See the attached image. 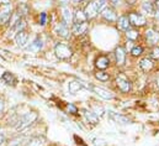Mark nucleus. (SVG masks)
Wrapping results in <instances>:
<instances>
[{
  "mask_svg": "<svg viewBox=\"0 0 159 146\" xmlns=\"http://www.w3.org/2000/svg\"><path fill=\"white\" fill-rule=\"evenodd\" d=\"M81 88H83V87H81V84H80L79 79H74V80H72V82L68 83V90H69V93H70L72 95H75Z\"/></svg>",
  "mask_w": 159,
  "mask_h": 146,
  "instance_id": "obj_25",
  "label": "nucleus"
},
{
  "mask_svg": "<svg viewBox=\"0 0 159 146\" xmlns=\"http://www.w3.org/2000/svg\"><path fill=\"white\" fill-rule=\"evenodd\" d=\"M116 27L117 30L121 32H126L128 29H131V25H129V20H128V16L127 14H121L117 16V20H116Z\"/></svg>",
  "mask_w": 159,
  "mask_h": 146,
  "instance_id": "obj_16",
  "label": "nucleus"
},
{
  "mask_svg": "<svg viewBox=\"0 0 159 146\" xmlns=\"http://www.w3.org/2000/svg\"><path fill=\"white\" fill-rule=\"evenodd\" d=\"M94 77L99 80V82H102V83H106L111 79V74L107 72V71H95L94 72Z\"/></svg>",
  "mask_w": 159,
  "mask_h": 146,
  "instance_id": "obj_24",
  "label": "nucleus"
},
{
  "mask_svg": "<svg viewBox=\"0 0 159 146\" xmlns=\"http://www.w3.org/2000/svg\"><path fill=\"white\" fill-rule=\"evenodd\" d=\"M54 34L58 37L63 38V40H68L72 36V31H70V26H68L66 22H63L62 20L58 21L54 26Z\"/></svg>",
  "mask_w": 159,
  "mask_h": 146,
  "instance_id": "obj_9",
  "label": "nucleus"
},
{
  "mask_svg": "<svg viewBox=\"0 0 159 146\" xmlns=\"http://www.w3.org/2000/svg\"><path fill=\"white\" fill-rule=\"evenodd\" d=\"M12 12H14V10H12L10 4H5V5L0 6V24L6 25L11 17Z\"/></svg>",
  "mask_w": 159,
  "mask_h": 146,
  "instance_id": "obj_14",
  "label": "nucleus"
},
{
  "mask_svg": "<svg viewBox=\"0 0 159 146\" xmlns=\"http://www.w3.org/2000/svg\"><path fill=\"white\" fill-rule=\"evenodd\" d=\"M14 38H15V42H16V45H17L19 47L25 48V47L29 45L30 35H29V32H27V31L22 30V31H20V32H17V34L14 36Z\"/></svg>",
  "mask_w": 159,
  "mask_h": 146,
  "instance_id": "obj_18",
  "label": "nucleus"
},
{
  "mask_svg": "<svg viewBox=\"0 0 159 146\" xmlns=\"http://www.w3.org/2000/svg\"><path fill=\"white\" fill-rule=\"evenodd\" d=\"M143 53H144V46H142V45H134L129 50V55L133 58H139L143 56Z\"/></svg>",
  "mask_w": 159,
  "mask_h": 146,
  "instance_id": "obj_23",
  "label": "nucleus"
},
{
  "mask_svg": "<svg viewBox=\"0 0 159 146\" xmlns=\"http://www.w3.org/2000/svg\"><path fill=\"white\" fill-rule=\"evenodd\" d=\"M148 57L152 58L153 61H159V45L153 46V47H149Z\"/></svg>",
  "mask_w": 159,
  "mask_h": 146,
  "instance_id": "obj_27",
  "label": "nucleus"
},
{
  "mask_svg": "<svg viewBox=\"0 0 159 146\" xmlns=\"http://www.w3.org/2000/svg\"><path fill=\"white\" fill-rule=\"evenodd\" d=\"M4 109H5V102L2 98H0V114L4 111Z\"/></svg>",
  "mask_w": 159,
  "mask_h": 146,
  "instance_id": "obj_33",
  "label": "nucleus"
},
{
  "mask_svg": "<svg viewBox=\"0 0 159 146\" xmlns=\"http://www.w3.org/2000/svg\"><path fill=\"white\" fill-rule=\"evenodd\" d=\"M126 14H127V16H128L131 27L139 29V30L143 29V27H147V25H148V19H147V16H144L143 14H141L138 10H136V9H129Z\"/></svg>",
  "mask_w": 159,
  "mask_h": 146,
  "instance_id": "obj_1",
  "label": "nucleus"
},
{
  "mask_svg": "<svg viewBox=\"0 0 159 146\" xmlns=\"http://www.w3.org/2000/svg\"><path fill=\"white\" fill-rule=\"evenodd\" d=\"M42 47H43V41H42V38L41 37H35L27 46H26V48L30 51V52H39L42 50Z\"/></svg>",
  "mask_w": 159,
  "mask_h": 146,
  "instance_id": "obj_19",
  "label": "nucleus"
},
{
  "mask_svg": "<svg viewBox=\"0 0 159 146\" xmlns=\"http://www.w3.org/2000/svg\"><path fill=\"white\" fill-rule=\"evenodd\" d=\"M61 12H62V15H61L62 19L61 20L63 22H66L68 26H72V24H73V10H72V7L67 4H64L61 7Z\"/></svg>",
  "mask_w": 159,
  "mask_h": 146,
  "instance_id": "obj_15",
  "label": "nucleus"
},
{
  "mask_svg": "<svg viewBox=\"0 0 159 146\" xmlns=\"http://www.w3.org/2000/svg\"><path fill=\"white\" fill-rule=\"evenodd\" d=\"M114 57H115V66L117 68H122L127 63V51L125 46L117 45L114 50Z\"/></svg>",
  "mask_w": 159,
  "mask_h": 146,
  "instance_id": "obj_5",
  "label": "nucleus"
},
{
  "mask_svg": "<svg viewBox=\"0 0 159 146\" xmlns=\"http://www.w3.org/2000/svg\"><path fill=\"white\" fill-rule=\"evenodd\" d=\"M91 110L96 114V116H98L99 119L105 115V109H104V107H101V105H93V107H91Z\"/></svg>",
  "mask_w": 159,
  "mask_h": 146,
  "instance_id": "obj_28",
  "label": "nucleus"
},
{
  "mask_svg": "<svg viewBox=\"0 0 159 146\" xmlns=\"http://www.w3.org/2000/svg\"><path fill=\"white\" fill-rule=\"evenodd\" d=\"M123 34H125L126 40H129V41H132V42H136V41H138V40L142 37V34H141L139 29H134V27L128 29V30H127L126 32H123Z\"/></svg>",
  "mask_w": 159,
  "mask_h": 146,
  "instance_id": "obj_20",
  "label": "nucleus"
},
{
  "mask_svg": "<svg viewBox=\"0 0 159 146\" xmlns=\"http://www.w3.org/2000/svg\"><path fill=\"white\" fill-rule=\"evenodd\" d=\"M143 38H144V42L149 47L157 46V45H159V30L154 29V27L146 29V31L143 34Z\"/></svg>",
  "mask_w": 159,
  "mask_h": 146,
  "instance_id": "obj_7",
  "label": "nucleus"
},
{
  "mask_svg": "<svg viewBox=\"0 0 159 146\" xmlns=\"http://www.w3.org/2000/svg\"><path fill=\"white\" fill-rule=\"evenodd\" d=\"M139 12L144 16H153L156 15V6L154 0H141L139 1Z\"/></svg>",
  "mask_w": 159,
  "mask_h": 146,
  "instance_id": "obj_10",
  "label": "nucleus"
},
{
  "mask_svg": "<svg viewBox=\"0 0 159 146\" xmlns=\"http://www.w3.org/2000/svg\"><path fill=\"white\" fill-rule=\"evenodd\" d=\"M81 113H83V116H84V119H85V121H86L88 124H90V125H93V126H95V125L99 124V120H100V119L96 116V114L91 109L84 108V109H81Z\"/></svg>",
  "mask_w": 159,
  "mask_h": 146,
  "instance_id": "obj_17",
  "label": "nucleus"
},
{
  "mask_svg": "<svg viewBox=\"0 0 159 146\" xmlns=\"http://www.w3.org/2000/svg\"><path fill=\"white\" fill-rule=\"evenodd\" d=\"M86 21H88V19L84 14L83 7H79V6L74 7V10H73V22H86Z\"/></svg>",
  "mask_w": 159,
  "mask_h": 146,
  "instance_id": "obj_22",
  "label": "nucleus"
},
{
  "mask_svg": "<svg viewBox=\"0 0 159 146\" xmlns=\"http://www.w3.org/2000/svg\"><path fill=\"white\" fill-rule=\"evenodd\" d=\"M110 116L111 119L117 123V124H121V125H127V124H131L132 120L128 118V116H125L122 114H119V113H114V111H110Z\"/></svg>",
  "mask_w": 159,
  "mask_h": 146,
  "instance_id": "obj_21",
  "label": "nucleus"
},
{
  "mask_svg": "<svg viewBox=\"0 0 159 146\" xmlns=\"http://www.w3.org/2000/svg\"><path fill=\"white\" fill-rule=\"evenodd\" d=\"M100 17L104 20V21H106V22H109V24H115L116 22V20H117V10L116 9H114V7H111L110 5H107L100 14Z\"/></svg>",
  "mask_w": 159,
  "mask_h": 146,
  "instance_id": "obj_11",
  "label": "nucleus"
},
{
  "mask_svg": "<svg viewBox=\"0 0 159 146\" xmlns=\"http://www.w3.org/2000/svg\"><path fill=\"white\" fill-rule=\"evenodd\" d=\"M66 110H67L68 114H70V115H78V113H79L78 107L74 105V104H72V103H68V104L66 105Z\"/></svg>",
  "mask_w": 159,
  "mask_h": 146,
  "instance_id": "obj_29",
  "label": "nucleus"
},
{
  "mask_svg": "<svg viewBox=\"0 0 159 146\" xmlns=\"http://www.w3.org/2000/svg\"><path fill=\"white\" fill-rule=\"evenodd\" d=\"M4 141H5V138H4V135H1V134H0V146L2 145V143H4Z\"/></svg>",
  "mask_w": 159,
  "mask_h": 146,
  "instance_id": "obj_35",
  "label": "nucleus"
},
{
  "mask_svg": "<svg viewBox=\"0 0 159 146\" xmlns=\"http://www.w3.org/2000/svg\"><path fill=\"white\" fill-rule=\"evenodd\" d=\"M154 6H156V15H154V17L159 19V0H154Z\"/></svg>",
  "mask_w": 159,
  "mask_h": 146,
  "instance_id": "obj_32",
  "label": "nucleus"
},
{
  "mask_svg": "<svg viewBox=\"0 0 159 146\" xmlns=\"http://www.w3.org/2000/svg\"><path fill=\"white\" fill-rule=\"evenodd\" d=\"M107 4L114 9H119L120 6L123 4V0H107Z\"/></svg>",
  "mask_w": 159,
  "mask_h": 146,
  "instance_id": "obj_30",
  "label": "nucleus"
},
{
  "mask_svg": "<svg viewBox=\"0 0 159 146\" xmlns=\"http://www.w3.org/2000/svg\"><path fill=\"white\" fill-rule=\"evenodd\" d=\"M114 82H115V85H116L117 90H119L120 93H122V94H128L133 89V82L125 73L122 72L117 73Z\"/></svg>",
  "mask_w": 159,
  "mask_h": 146,
  "instance_id": "obj_2",
  "label": "nucleus"
},
{
  "mask_svg": "<svg viewBox=\"0 0 159 146\" xmlns=\"http://www.w3.org/2000/svg\"><path fill=\"white\" fill-rule=\"evenodd\" d=\"M89 30V21L86 22H73L70 26L72 35L74 36H84Z\"/></svg>",
  "mask_w": 159,
  "mask_h": 146,
  "instance_id": "obj_12",
  "label": "nucleus"
},
{
  "mask_svg": "<svg viewBox=\"0 0 159 146\" xmlns=\"http://www.w3.org/2000/svg\"><path fill=\"white\" fill-rule=\"evenodd\" d=\"M54 53L56 57L61 61H68L74 56V50L68 42H57L54 46Z\"/></svg>",
  "mask_w": 159,
  "mask_h": 146,
  "instance_id": "obj_3",
  "label": "nucleus"
},
{
  "mask_svg": "<svg viewBox=\"0 0 159 146\" xmlns=\"http://www.w3.org/2000/svg\"><path fill=\"white\" fill-rule=\"evenodd\" d=\"M1 80H2L5 84H7V85H14V84L16 83V78H15V75L10 72L2 73V75H1Z\"/></svg>",
  "mask_w": 159,
  "mask_h": 146,
  "instance_id": "obj_26",
  "label": "nucleus"
},
{
  "mask_svg": "<svg viewBox=\"0 0 159 146\" xmlns=\"http://www.w3.org/2000/svg\"><path fill=\"white\" fill-rule=\"evenodd\" d=\"M156 67V63L152 58H149L148 56H144V57H141L139 61H138V68L144 73H149L153 68Z\"/></svg>",
  "mask_w": 159,
  "mask_h": 146,
  "instance_id": "obj_13",
  "label": "nucleus"
},
{
  "mask_svg": "<svg viewBox=\"0 0 159 146\" xmlns=\"http://www.w3.org/2000/svg\"><path fill=\"white\" fill-rule=\"evenodd\" d=\"M46 24H47V14L43 11V12H41L40 16H39V25L44 26Z\"/></svg>",
  "mask_w": 159,
  "mask_h": 146,
  "instance_id": "obj_31",
  "label": "nucleus"
},
{
  "mask_svg": "<svg viewBox=\"0 0 159 146\" xmlns=\"http://www.w3.org/2000/svg\"><path fill=\"white\" fill-rule=\"evenodd\" d=\"M90 90H91L95 95H98L99 98L105 99V100H112V99H115V97H116L112 90H110V89H107V88H104V87H100V85H96V84H91Z\"/></svg>",
  "mask_w": 159,
  "mask_h": 146,
  "instance_id": "obj_6",
  "label": "nucleus"
},
{
  "mask_svg": "<svg viewBox=\"0 0 159 146\" xmlns=\"http://www.w3.org/2000/svg\"><path fill=\"white\" fill-rule=\"evenodd\" d=\"M94 66H95V70L98 71H106L111 67V58L109 57V55H99L96 56L95 61H94Z\"/></svg>",
  "mask_w": 159,
  "mask_h": 146,
  "instance_id": "obj_8",
  "label": "nucleus"
},
{
  "mask_svg": "<svg viewBox=\"0 0 159 146\" xmlns=\"http://www.w3.org/2000/svg\"><path fill=\"white\" fill-rule=\"evenodd\" d=\"M61 1H62V2H63V5H64V4H67L66 1H68V0H61Z\"/></svg>",
  "mask_w": 159,
  "mask_h": 146,
  "instance_id": "obj_36",
  "label": "nucleus"
},
{
  "mask_svg": "<svg viewBox=\"0 0 159 146\" xmlns=\"http://www.w3.org/2000/svg\"><path fill=\"white\" fill-rule=\"evenodd\" d=\"M10 1H11V0H0V4L5 5V4H10Z\"/></svg>",
  "mask_w": 159,
  "mask_h": 146,
  "instance_id": "obj_34",
  "label": "nucleus"
},
{
  "mask_svg": "<svg viewBox=\"0 0 159 146\" xmlns=\"http://www.w3.org/2000/svg\"><path fill=\"white\" fill-rule=\"evenodd\" d=\"M37 118H39V115H37L36 111L25 113V114H22V115L16 120V123H15V129H16L17 131H21V130L29 128L31 124H34V123L37 120Z\"/></svg>",
  "mask_w": 159,
  "mask_h": 146,
  "instance_id": "obj_4",
  "label": "nucleus"
},
{
  "mask_svg": "<svg viewBox=\"0 0 159 146\" xmlns=\"http://www.w3.org/2000/svg\"><path fill=\"white\" fill-rule=\"evenodd\" d=\"M158 80H159V78H158Z\"/></svg>",
  "mask_w": 159,
  "mask_h": 146,
  "instance_id": "obj_37",
  "label": "nucleus"
}]
</instances>
